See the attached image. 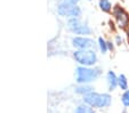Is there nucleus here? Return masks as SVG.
Wrapping results in <instances>:
<instances>
[{
  "mask_svg": "<svg viewBox=\"0 0 129 113\" xmlns=\"http://www.w3.org/2000/svg\"><path fill=\"white\" fill-rule=\"evenodd\" d=\"M77 82L81 85H86L88 82L95 81L101 76V71L98 69H90L87 66H79L76 70Z\"/></svg>",
  "mask_w": 129,
  "mask_h": 113,
  "instance_id": "nucleus-2",
  "label": "nucleus"
},
{
  "mask_svg": "<svg viewBox=\"0 0 129 113\" xmlns=\"http://www.w3.org/2000/svg\"><path fill=\"white\" fill-rule=\"evenodd\" d=\"M80 0H59L58 6H77Z\"/></svg>",
  "mask_w": 129,
  "mask_h": 113,
  "instance_id": "nucleus-13",
  "label": "nucleus"
},
{
  "mask_svg": "<svg viewBox=\"0 0 129 113\" xmlns=\"http://www.w3.org/2000/svg\"><path fill=\"white\" fill-rule=\"evenodd\" d=\"M69 27H70L71 31L77 33V34H90V32H91L90 27L87 24L81 22L79 17L71 18L69 21Z\"/></svg>",
  "mask_w": 129,
  "mask_h": 113,
  "instance_id": "nucleus-4",
  "label": "nucleus"
},
{
  "mask_svg": "<svg viewBox=\"0 0 129 113\" xmlns=\"http://www.w3.org/2000/svg\"><path fill=\"white\" fill-rule=\"evenodd\" d=\"M57 12L62 16H70L72 18H77L81 15V9L78 6H58Z\"/></svg>",
  "mask_w": 129,
  "mask_h": 113,
  "instance_id": "nucleus-6",
  "label": "nucleus"
},
{
  "mask_svg": "<svg viewBox=\"0 0 129 113\" xmlns=\"http://www.w3.org/2000/svg\"><path fill=\"white\" fill-rule=\"evenodd\" d=\"M98 3H100V7L103 12H110L111 8H112L111 3H110L109 0H100Z\"/></svg>",
  "mask_w": 129,
  "mask_h": 113,
  "instance_id": "nucleus-12",
  "label": "nucleus"
},
{
  "mask_svg": "<svg viewBox=\"0 0 129 113\" xmlns=\"http://www.w3.org/2000/svg\"><path fill=\"white\" fill-rule=\"evenodd\" d=\"M127 34H128V38H129V27H128V30H127Z\"/></svg>",
  "mask_w": 129,
  "mask_h": 113,
  "instance_id": "nucleus-17",
  "label": "nucleus"
},
{
  "mask_svg": "<svg viewBox=\"0 0 129 113\" xmlns=\"http://www.w3.org/2000/svg\"><path fill=\"white\" fill-rule=\"evenodd\" d=\"M74 113H96L94 111L93 107H90L87 104H82V105H79L78 107L76 108V112Z\"/></svg>",
  "mask_w": 129,
  "mask_h": 113,
  "instance_id": "nucleus-9",
  "label": "nucleus"
},
{
  "mask_svg": "<svg viewBox=\"0 0 129 113\" xmlns=\"http://www.w3.org/2000/svg\"><path fill=\"white\" fill-rule=\"evenodd\" d=\"M83 102H85V104L89 105L90 107L104 108L110 106L112 98H111V96L109 94H98L91 91V93L83 96Z\"/></svg>",
  "mask_w": 129,
  "mask_h": 113,
  "instance_id": "nucleus-1",
  "label": "nucleus"
},
{
  "mask_svg": "<svg viewBox=\"0 0 129 113\" xmlns=\"http://www.w3.org/2000/svg\"><path fill=\"white\" fill-rule=\"evenodd\" d=\"M118 86L124 91H126L127 88H128V81H127V78L123 76V74H120L119 78H118Z\"/></svg>",
  "mask_w": 129,
  "mask_h": 113,
  "instance_id": "nucleus-10",
  "label": "nucleus"
},
{
  "mask_svg": "<svg viewBox=\"0 0 129 113\" xmlns=\"http://www.w3.org/2000/svg\"><path fill=\"white\" fill-rule=\"evenodd\" d=\"M72 45L78 49H89L94 46V41L89 38L85 37H76L72 39Z\"/></svg>",
  "mask_w": 129,
  "mask_h": 113,
  "instance_id": "nucleus-7",
  "label": "nucleus"
},
{
  "mask_svg": "<svg viewBox=\"0 0 129 113\" xmlns=\"http://www.w3.org/2000/svg\"><path fill=\"white\" fill-rule=\"evenodd\" d=\"M76 91L78 94H82V95L85 96V95H87V94L91 93V91H93V88H91V87H89V86H86V85H82V86L77 87Z\"/></svg>",
  "mask_w": 129,
  "mask_h": 113,
  "instance_id": "nucleus-11",
  "label": "nucleus"
},
{
  "mask_svg": "<svg viewBox=\"0 0 129 113\" xmlns=\"http://www.w3.org/2000/svg\"><path fill=\"white\" fill-rule=\"evenodd\" d=\"M73 57L82 66L94 65L97 61L96 53L91 49H78L77 52L73 53Z\"/></svg>",
  "mask_w": 129,
  "mask_h": 113,
  "instance_id": "nucleus-3",
  "label": "nucleus"
},
{
  "mask_svg": "<svg viewBox=\"0 0 129 113\" xmlns=\"http://www.w3.org/2000/svg\"><path fill=\"white\" fill-rule=\"evenodd\" d=\"M121 102L126 107H129V90H126L121 96Z\"/></svg>",
  "mask_w": 129,
  "mask_h": 113,
  "instance_id": "nucleus-15",
  "label": "nucleus"
},
{
  "mask_svg": "<svg viewBox=\"0 0 129 113\" xmlns=\"http://www.w3.org/2000/svg\"><path fill=\"white\" fill-rule=\"evenodd\" d=\"M98 45H100L101 52H102V53H106V50L109 49V48H107V42L105 41L103 38H100V39H98Z\"/></svg>",
  "mask_w": 129,
  "mask_h": 113,
  "instance_id": "nucleus-14",
  "label": "nucleus"
},
{
  "mask_svg": "<svg viewBox=\"0 0 129 113\" xmlns=\"http://www.w3.org/2000/svg\"><path fill=\"white\" fill-rule=\"evenodd\" d=\"M107 48H109V49H111V50H112V49H113V45L111 44V42H107Z\"/></svg>",
  "mask_w": 129,
  "mask_h": 113,
  "instance_id": "nucleus-16",
  "label": "nucleus"
},
{
  "mask_svg": "<svg viewBox=\"0 0 129 113\" xmlns=\"http://www.w3.org/2000/svg\"><path fill=\"white\" fill-rule=\"evenodd\" d=\"M107 85H109L110 90H113V89L118 86V78L114 74V72L110 71L109 73H107Z\"/></svg>",
  "mask_w": 129,
  "mask_h": 113,
  "instance_id": "nucleus-8",
  "label": "nucleus"
},
{
  "mask_svg": "<svg viewBox=\"0 0 129 113\" xmlns=\"http://www.w3.org/2000/svg\"><path fill=\"white\" fill-rule=\"evenodd\" d=\"M113 15L120 27H127L129 25V15L123 8H121L120 6H115L113 9Z\"/></svg>",
  "mask_w": 129,
  "mask_h": 113,
  "instance_id": "nucleus-5",
  "label": "nucleus"
}]
</instances>
